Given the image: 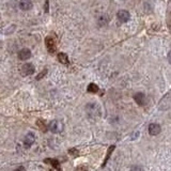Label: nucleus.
<instances>
[{"instance_id":"nucleus-1","label":"nucleus","mask_w":171,"mask_h":171,"mask_svg":"<svg viewBox=\"0 0 171 171\" xmlns=\"http://www.w3.org/2000/svg\"><path fill=\"white\" fill-rule=\"evenodd\" d=\"M45 45H46V48H47L48 52H50V54H54V52H56V50H57V43H56V40H55L54 36H52V35L46 36Z\"/></svg>"},{"instance_id":"nucleus-2","label":"nucleus","mask_w":171,"mask_h":171,"mask_svg":"<svg viewBox=\"0 0 171 171\" xmlns=\"http://www.w3.org/2000/svg\"><path fill=\"white\" fill-rule=\"evenodd\" d=\"M48 128H49L50 131L57 134V133H61L63 131V124H62L61 121H58V120H54L49 123L48 125Z\"/></svg>"},{"instance_id":"nucleus-3","label":"nucleus","mask_w":171,"mask_h":171,"mask_svg":"<svg viewBox=\"0 0 171 171\" xmlns=\"http://www.w3.org/2000/svg\"><path fill=\"white\" fill-rule=\"evenodd\" d=\"M34 65L31 63H26L22 66L20 69V73H22L23 76H29V75H32L34 73Z\"/></svg>"},{"instance_id":"nucleus-4","label":"nucleus","mask_w":171,"mask_h":171,"mask_svg":"<svg viewBox=\"0 0 171 171\" xmlns=\"http://www.w3.org/2000/svg\"><path fill=\"white\" fill-rule=\"evenodd\" d=\"M118 19L120 20L121 23H126L129 20V18H131V15H129V13L127 12V11L125 10H121L118 12Z\"/></svg>"},{"instance_id":"nucleus-5","label":"nucleus","mask_w":171,"mask_h":171,"mask_svg":"<svg viewBox=\"0 0 171 171\" xmlns=\"http://www.w3.org/2000/svg\"><path fill=\"white\" fill-rule=\"evenodd\" d=\"M31 57V52L28 48H23L22 50L18 52V58L20 60H28Z\"/></svg>"},{"instance_id":"nucleus-6","label":"nucleus","mask_w":171,"mask_h":171,"mask_svg":"<svg viewBox=\"0 0 171 171\" xmlns=\"http://www.w3.org/2000/svg\"><path fill=\"white\" fill-rule=\"evenodd\" d=\"M161 126H159L158 124H156V123L150 124V126H149V133H150V135L156 136V135H158V134L161 133Z\"/></svg>"},{"instance_id":"nucleus-7","label":"nucleus","mask_w":171,"mask_h":171,"mask_svg":"<svg viewBox=\"0 0 171 171\" xmlns=\"http://www.w3.org/2000/svg\"><path fill=\"white\" fill-rule=\"evenodd\" d=\"M134 100H135L136 103L138 104L139 106H144L145 104V96L143 93H136L135 95H134Z\"/></svg>"},{"instance_id":"nucleus-8","label":"nucleus","mask_w":171,"mask_h":171,"mask_svg":"<svg viewBox=\"0 0 171 171\" xmlns=\"http://www.w3.org/2000/svg\"><path fill=\"white\" fill-rule=\"evenodd\" d=\"M32 1L31 0H20L19 2V8L24 11H28L30 9H32Z\"/></svg>"},{"instance_id":"nucleus-9","label":"nucleus","mask_w":171,"mask_h":171,"mask_svg":"<svg viewBox=\"0 0 171 171\" xmlns=\"http://www.w3.org/2000/svg\"><path fill=\"white\" fill-rule=\"evenodd\" d=\"M44 161H45L46 164H49V165H52V167L56 168L58 171H62L61 167H60V163L57 161V159H55V158H46Z\"/></svg>"},{"instance_id":"nucleus-10","label":"nucleus","mask_w":171,"mask_h":171,"mask_svg":"<svg viewBox=\"0 0 171 171\" xmlns=\"http://www.w3.org/2000/svg\"><path fill=\"white\" fill-rule=\"evenodd\" d=\"M34 140H35V137H34V135L33 134H31V133H29L28 135L25 137V145L26 147H31L32 144L34 143Z\"/></svg>"},{"instance_id":"nucleus-11","label":"nucleus","mask_w":171,"mask_h":171,"mask_svg":"<svg viewBox=\"0 0 171 171\" xmlns=\"http://www.w3.org/2000/svg\"><path fill=\"white\" fill-rule=\"evenodd\" d=\"M58 60L61 62L62 64H68L69 63V57L64 52H59L58 54Z\"/></svg>"},{"instance_id":"nucleus-12","label":"nucleus","mask_w":171,"mask_h":171,"mask_svg":"<svg viewBox=\"0 0 171 171\" xmlns=\"http://www.w3.org/2000/svg\"><path fill=\"white\" fill-rule=\"evenodd\" d=\"M115 145H111V147H109L108 148V151H107V154H106V157H105V161H104V163H103V165H102V167H105V165H106V163L108 161V159H109V157L110 155H111V153L115 151Z\"/></svg>"},{"instance_id":"nucleus-13","label":"nucleus","mask_w":171,"mask_h":171,"mask_svg":"<svg viewBox=\"0 0 171 171\" xmlns=\"http://www.w3.org/2000/svg\"><path fill=\"white\" fill-rule=\"evenodd\" d=\"M108 22H109V18H108L107 15H103L98 18V25L100 26H106L108 24Z\"/></svg>"},{"instance_id":"nucleus-14","label":"nucleus","mask_w":171,"mask_h":171,"mask_svg":"<svg viewBox=\"0 0 171 171\" xmlns=\"http://www.w3.org/2000/svg\"><path fill=\"white\" fill-rule=\"evenodd\" d=\"M98 91V85H95V84H90L89 86H88V92H90V93H96Z\"/></svg>"},{"instance_id":"nucleus-15","label":"nucleus","mask_w":171,"mask_h":171,"mask_svg":"<svg viewBox=\"0 0 171 171\" xmlns=\"http://www.w3.org/2000/svg\"><path fill=\"white\" fill-rule=\"evenodd\" d=\"M36 124H38V126L40 127V129L42 131H47V126H46V124L44 123V121H42V120H38Z\"/></svg>"},{"instance_id":"nucleus-16","label":"nucleus","mask_w":171,"mask_h":171,"mask_svg":"<svg viewBox=\"0 0 171 171\" xmlns=\"http://www.w3.org/2000/svg\"><path fill=\"white\" fill-rule=\"evenodd\" d=\"M69 153L71 154V155H73L74 157H76L78 155V151H77V149H71V150H69Z\"/></svg>"},{"instance_id":"nucleus-17","label":"nucleus","mask_w":171,"mask_h":171,"mask_svg":"<svg viewBox=\"0 0 171 171\" xmlns=\"http://www.w3.org/2000/svg\"><path fill=\"white\" fill-rule=\"evenodd\" d=\"M46 73H47V70H44V72H41V73L36 76V79H41V78L44 77V76L46 75Z\"/></svg>"},{"instance_id":"nucleus-18","label":"nucleus","mask_w":171,"mask_h":171,"mask_svg":"<svg viewBox=\"0 0 171 171\" xmlns=\"http://www.w3.org/2000/svg\"><path fill=\"white\" fill-rule=\"evenodd\" d=\"M131 171H142V168L140 166H133L131 168Z\"/></svg>"},{"instance_id":"nucleus-19","label":"nucleus","mask_w":171,"mask_h":171,"mask_svg":"<svg viewBox=\"0 0 171 171\" xmlns=\"http://www.w3.org/2000/svg\"><path fill=\"white\" fill-rule=\"evenodd\" d=\"M75 171H88V169L85 167V166H80V167H78Z\"/></svg>"},{"instance_id":"nucleus-20","label":"nucleus","mask_w":171,"mask_h":171,"mask_svg":"<svg viewBox=\"0 0 171 171\" xmlns=\"http://www.w3.org/2000/svg\"><path fill=\"white\" fill-rule=\"evenodd\" d=\"M48 9H49V6H48V0H46V2H45V12H48Z\"/></svg>"},{"instance_id":"nucleus-21","label":"nucleus","mask_w":171,"mask_h":171,"mask_svg":"<svg viewBox=\"0 0 171 171\" xmlns=\"http://www.w3.org/2000/svg\"><path fill=\"white\" fill-rule=\"evenodd\" d=\"M15 171H26V170H25V168L23 167V166H20V167H18Z\"/></svg>"},{"instance_id":"nucleus-22","label":"nucleus","mask_w":171,"mask_h":171,"mask_svg":"<svg viewBox=\"0 0 171 171\" xmlns=\"http://www.w3.org/2000/svg\"><path fill=\"white\" fill-rule=\"evenodd\" d=\"M168 61L171 63V52H169V54H168Z\"/></svg>"},{"instance_id":"nucleus-23","label":"nucleus","mask_w":171,"mask_h":171,"mask_svg":"<svg viewBox=\"0 0 171 171\" xmlns=\"http://www.w3.org/2000/svg\"><path fill=\"white\" fill-rule=\"evenodd\" d=\"M168 25H169V29H170V31H171V20H169V22H168Z\"/></svg>"},{"instance_id":"nucleus-24","label":"nucleus","mask_w":171,"mask_h":171,"mask_svg":"<svg viewBox=\"0 0 171 171\" xmlns=\"http://www.w3.org/2000/svg\"><path fill=\"white\" fill-rule=\"evenodd\" d=\"M50 171H52V170H50Z\"/></svg>"}]
</instances>
